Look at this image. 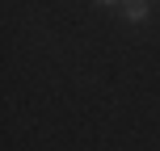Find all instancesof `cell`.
Instances as JSON below:
<instances>
[{
	"label": "cell",
	"instance_id": "cell-1",
	"mask_svg": "<svg viewBox=\"0 0 160 151\" xmlns=\"http://www.w3.org/2000/svg\"><path fill=\"white\" fill-rule=\"evenodd\" d=\"M122 13L131 17V21H148V0H127V8Z\"/></svg>",
	"mask_w": 160,
	"mask_h": 151
},
{
	"label": "cell",
	"instance_id": "cell-2",
	"mask_svg": "<svg viewBox=\"0 0 160 151\" xmlns=\"http://www.w3.org/2000/svg\"><path fill=\"white\" fill-rule=\"evenodd\" d=\"M101 4H127V0H101Z\"/></svg>",
	"mask_w": 160,
	"mask_h": 151
}]
</instances>
